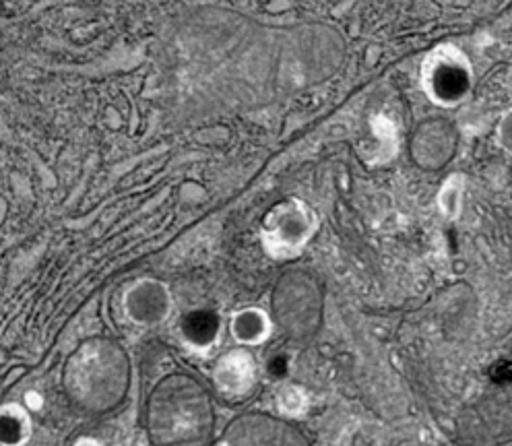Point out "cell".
I'll return each mask as SVG.
<instances>
[{"label":"cell","instance_id":"cell-7","mask_svg":"<svg viewBox=\"0 0 512 446\" xmlns=\"http://www.w3.org/2000/svg\"><path fill=\"white\" fill-rule=\"evenodd\" d=\"M277 409L287 418H300L308 411V393L298 385H283L275 395Z\"/></svg>","mask_w":512,"mask_h":446},{"label":"cell","instance_id":"cell-4","mask_svg":"<svg viewBox=\"0 0 512 446\" xmlns=\"http://www.w3.org/2000/svg\"><path fill=\"white\" fill-rule=\"evenodd\" d=\"M34 436V416L17 401L0 405V446H27Z\"/></svg>","mask_w":512,"mask_h":446},{"label":"cell","instance_id":"cell-8","mask_svg":"<svg viewBox=\"0 0 512 446\" xmlns=\"http://www.w3.org/2000/svg\"><path fill=\"white\" fill-rule=\"evenodd\" d=\"M463 190H465V178L461 174H455L448 178V182L442 186L438 195L440 211L446 219H457L463 209Z\"/></svg>","mask_w":512,"mask_h":446},{"label":"cell","instance_id":"cell-2","mask_svg":"<svg viewBox=\"0 0 512 446\" xmlns=\"http://www.w3.org/2000/svg\"><path fill=\"white\" fill-rule=\"evenodd\" d=\"M126 312L139 325H157L168 318L170 296L162 283L141 281L126 296Z\"/></svg>","mask_w":512,"mask_h":446},{"label":"cell","instance_id":"cell-6","mask_svg":"<svg viewBox=\"0 0 512 446\" xmlns=\"http://www.w3.org/2000/svg\"><path fill=\"white\" fill-rule=\"evenodd\" d=\"M230 331L242 345H261L271 335V321L267 312L259 308H246L232 318Z\"/></svg>","mask_w":512,"mask_h":446},{"label":"cell","instance_id":"cell-10","mask_svg":"<svg viewBox=\"0 0 512 446\" xmlns=\"http://www.w3.org/2000/svg\"><path fill=\"white\" fill-rule=\"evenodd\" d=\"M73 446H106L100 438H93V436H81L75 440Z\"/></svg>","mask_w":512,"mask_h":446},{"label":"cell","instance_id":"cell-1","mask_svg":"<svg viewBox=\"0 0 512 446\" xmlns=\"http://www.w3.org/2000/svg\"><path fill=\"white\" fill-rule=\"evenodd\" d=\"M424 89L438 106L463 104L473 91L471 60L455 46L438 48L424 67Z\"/></svg>","mask_w":512,"mask_h":446},{"label":"cell","instance_id":"cell-5","mask_svg":"<svg viewBox=\"0 0 512 446\" xmlns=\"http://www.w3.org/2000/svg\"><path fill=\"white\" fill-rule=\"evenodd\" d=\"M180 333L192 349H197V352H209L221 335V321L211 310L188 312L180 325Z\"/></svg>","mask_w":512,"mask_h":446},{"label":"cell","instance_id":"cell-3","mask_svg":"<svg viewBox=\"0 0 512 446\" xmlns=\"http://www.w3.org/2000/svg\"><path fill=\"white\" fill-rule=\"evenodd\" d=\"M213 378L223 393L240 397L252 389L256 380V368L246 354L236 352L219 360Z\"/></svg>","mask_w":512,"mask_h":446},{"label":"cell","instance_id":"cell-9","mask_svg":"<svg viewBox=\"0 0 512 446\" xmlns=\"http://www.w3.org/2000/svg\"><path fill=\"white\" fill-rule=\"evenodd\" d=\"M496 141H498V147L508 155L512 157V106L504 110V114L500 116L498 120V126H496Z\"/></svg>","mask_w":512,"mask_h":446}]
</instances>
